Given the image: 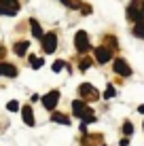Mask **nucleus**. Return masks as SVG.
I'll return each mask as SVG.
<instances>
[{
  "label": "nucleus",
  "instance_id": "1",
  "mask_svg": "<svg viewBox=\"0 0 144 146\" xmlns=\"http://www.w3.org/2000/svg\"><path fill=\"white\" fill-rule=\"evenodd\" d=\"M72 112H74V117H78L83 123H93V121H96L93 110L89 108L85 102H81V100H74L72 102Z\"/></svg>",
  "mask_w": 144,
  "mask_h": 146
},
{
  "label": "nucleus",
  "instance_id": "2",
  "mask_svg": "<svg viewBox=\"0 0 144 146\" xmlns=\"http://www.w3.org/2000/svg\"><path fill=\"white\" fill-rule=\"evenodd\" d=\"M74 47H76L78 53H87L89 49H91V44H89V36L87 32H76V36H74Z\"/></svg>",
  "mask_w": 144,
  "mask_h": 146
},
{
  "label": "nucleus",
  "instance_id": "3",
  "mask_svg": "<svg viewBox=\"0 0 144 146\" xmlns=\"http://www.w3.org/2000/svg\"><path fill=\"white\" fill-rule=\"evenodd\" d=\"M40 42H42V51H44V53H53V51L57 49V34H55V32L44 34V36L40 38Z\"/></svg>",
  "mask_w": 144,
  "mask_h": 146
},
{
  "label": "nucleus",
  "instance_id": "4",
  "mask_svg": "<svg viewBox=\"0 0 144 146\" xmlns=\"http://www.w3.org/2000/svg\"><path fill=\"white\" fill-rule=\"evenodd\" d=\"M17 11H19V2L17 0H0V15L13 17V15H17Z\"/></svg>",
  "mask_w": 144,
  "mask_h": 146
},
{
  "label": "nucleus",
  "instance_id": "5",
  "mask_svg": "<svg viewBox=\"0 0 144 146\" xmlns=\"http://www.w3.org/2000/svg\"><path fill=\"white\" fill-rule=\"evenodd\" d=\"M127 17H129L133 23L144 21V9H142V7H138V2H136V0H133L129 7H127Z\"/></svg>",
  "mask_w": 144,
  "mask_h": 146
},
{
  "label": "nucleus",
  "instance_id": "6",
  "mask_svg": "<svg viewBox=\"0 0 144 146\" xmlns=\"http://www.w3.org/2000/svg\"><path fill=\"white\" fill-rule=\"evenodd\" d=\"M112 68H115V72H117V74H121V76H129V74H131L129 64H127L125 59H121V57H117L115 62H112Z\"/></svg>",
  "mask_w": 144,
  "mask_h": 146
},
{
  "label": "nucleus",
  "instance_id": "7",
  "mask_svg": "<svg viewBox=\"0 0 144 146\" xmlns=\"http://www.w3.org/2000/svg\"><path fill=\"white\" fill-rule=\"evenodd\" d=\"M78 93H81L85 100H98V98H100V93L96 91V87L89 85V83H83L81 87H78Z\"/></svg>",
  "mask_w": 144,
  "mask_h": 146
},
{
  "label": "nucleus",
  "instance_id": "8",
  "mask_svg": "<svg viewBox=\"0 0 144 146\" xmlns=\"http://www.w3.org/2000/svg\"><path fill=\"white\" fill-rule=\"evenodd\" d=\"M110 57H112V49H110V47H98V49H96V62H98V64L110 62Z\"/></svg>",
  "mask_w": 144,
  "mask_h": 146
},
{
  "label": "nucleus",
  "instance_id": "9",
  "mask_svg": "<svg viewBox=\"0 0 144 146\" xmlns=\"http://www.w3.org/2000/svg\"><path fill=\"white\" fill-rule=\"evenodd\" d=\"M57 102H59V91H49L42 98V106L47 108V110H53V108L57 106Z\"/></svg>",
  "mask_w": 144,
  "mask_h": 146
},
{
  "label": "nucleus",
  "instance_id": "10",
  "mask_svg": "<svg viewBox=\"0 0 144 146\" xmlns=\"http://www.w3.org/2000/svg\"><path fill=\"white\" fill-rule=\"evenodd\" d=\"M0 76H9V78H15V76H17V68H15L13 64L0 62Z\"/></svg>",
  "mask_w": 144,
  "mask_h": 146
},
{
  "label": "nucleus",
  "instance_id": "11",
  "mask_svg": "<svg viewBox=\"0 0 144 146\" xmlns=\"http://www.w3.org/2000/svg\"><path fill=\"white\" fill-rule=\"evenodd\" d=\"M28 49H30V42L28 40H19V42H15V47H13V51L19 55V57H23V55L28 53Z\"/></svg>",
  "mask_w": 144,
  "mask_h": 146
},
{
  "label": "nucleus",
  "instance_id": "12",
  "mask_svg": "<svg viewBox=\"0 0 144 146\" xmlns=\"http://www.w3.org/2000/svg\"><path fill=\"white\" fill-rule=\"evenodd\" d=\"M21 117H23V121H26V125H30V127L34 125V112H32V106H23V108H21Z\"/></svg>",
  "mask_w": 144,
  "mask_h": 146
},
{
  "label": "nucleus",
  "instance_id": "13",
  "mask_svg": "<svg viewBox=\"0 0 144 146\" xmlns=\"http://www.w3.org/2000/svg\"><path fill=\"white\" fill-rule=\"evenodd\" d=\"M30 28H32V36H36V38H42V36H44L40 23H38L36 19H30Z\"/></svg>",
  "mask_w": 144,
  "mask_h": 146
},
{
  "label": "nucleus",
  "instance_id": "14",
  "mask_svg": "<svg viewBox=\"0 0 144 146\" xmlns=\"http://www.w3.org/2000/svg\"><path fill=\"white\" fill-rule=\"evenodd\" d=\"M51 119L55 121V123H62V125H70V117H66V114H62V112H53V114H51Z\"/></svg>",
  "mask_w": 144,
  "mask_h": 146
},
{
  "label": "nucleus",
  "instance_id": "15",
  "mask_svg": "<svg viewBox=\"0 0 144 146\" xmlns=\"http://www.w3.org/2000/svg\"><path fill=\"white\" fill-rule=\"evenodd\" d=\"M133 36L144 38V21H138L136 26H133Z\"/></svg>",
  "mask_w": 144,
  "mask_h": 146
},
{
  "label": "nucleus",
  "instance_id": "16",
  "mask_svg": "<svg viewBox=\"0 0 144 146\" xmlns=\"http://www.w3.org/2000/svg\"><path fill=\"white\" fill-rule=\"evenodd\" d=\"M42 57H36V55H32V57H30V66H32L34 70H38V68H42Z\"/></svg>",
  "mask_w": 144,
  "mask_h": 146
},
{
  "label": "nucleus",
  "instance_id": "17",
  "mask_svg": "<svg viewBox=\"0 0 144 146\" xmlns=\"http://www.w3.org/2000/svg\"><path fill=\"white\" fill-rule=\"evenodd\" d=\"M115 87H112V85H108V87H106V91H104V98H106V100H110V98H115Z\"/></svg>",
  "mask_w": 144,
  "mask_h": 146
},
{
  "label": "nucleus",
  "instance_id": "18",
  "mask_svg": "<svg viewBox=\"0 0 144 146\" xmlns=\"http://www.w3.org/2000/svg\"><path fill=\"white\" fill-rule=\"evenodd\" d=\"M123 133H125V135H131V133H133V125L129 123V121H127V123H123Z\"/></svg>",
  "mask_w": 144,
  "mask_h": 146
},
{
  "label": "nucleus",
  "instance_id": "19",
  "mask_svg": "<svg viewBox=\"0 0 144 146\" xmlns=\"http://www.w3.org/2000/svg\"><path fill=\"white\" fill-rule=\"evenodd\" d=\"M7 110H9V112H15V110H19V104L13 100V102H9V104H7Z\"/></svg>",
  "mask_w": 144,
  "mask_h": 146
},
{
  "label": "nucleus",
  "instance_id": "20",
  "mask_svg": "<svg viewBox=\"0 0 144 146\" xmlns=\"http://www.w3.org/2000/svg\"><path fill=\"white\" fill-rule=\"evenodd\" d=\"M64 66H66V64H64L62 59H57V62L53 64V72H59V70H64Z\"/></svg>",
  "mask_w": 144,
  "mask_h": 146
},
{
  "label": "nucleus",
  "instance_id": "21",
  "mask_svg": "<svg viewBox=\"0 0 144 146\" xmlns=\"http://www.w3.org/2000/svg\"><path fill=\"white\" fill-rule=\"evenodd\" d=\"M89 66H91V59H83V62L78 64V70H87Z\"/></svg>",
  "mask_w": 144,
  "mask_h": 146
},
{
  "label": "nucleus",
  "instance_id": "22",
  "mask_svg": "<svg viewBox=\"0 0 144 146\" xmlns=\"http://www.w3.org/2000/svg\"><path fill=\"white\" fill-rule=\"evenodd\" d=\"M106 42H108V47H110V49L117 47V38L115 36H106Z\"/></svg>",
  "mask_w": 144,
  "mask_h": 146
},
{
  "label": "nucleus",
  "instance_id": "23",
  "mask_svg": "<svg viewBox=\"0 0 144 146\" xmlns=\"http://www.w3.org/2000/svg\"><path fill=\"white\" fill-rule=\"evenodd\" d=\"M81 11H83V13H85V15H89V13H91V7H87V4H85V7H83V9H81Z\"/></svg>",
  "mask_w": 144,
  "mask_h": 146
},
{
  "label": "nucleus",
  "instance_id": "24",
  "mask_svg": "<svg viewBox=\"0 0 144 146\" xmlns=\"http://www.w3.org/2000/svg\"><path fill=\"white\" fill-rule=\"evenodd\" d=\"M138 110H140V112L144 114V104H142V106H140V108H138Z\"/></svg>",
  "mask_w": 144,
  "mask_h": 146
},
{
  "label": "nucleus",
  "instance_id": "25",
  "mask_svg": "<svg viewBox=\"0 0 144 146\" xmlns=\"http://www.w3.org/2000/svg\"><path fill=\"white\" fill-rule=\"evenodd\" d=\"M62 2H64V4H66V0H62Z\"/></svg>",
  "mask_w": 144,
  "mask_h": 146
}]
</instances>
